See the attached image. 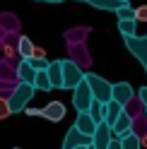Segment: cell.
<instances>
[{
    "mask_svg": "<svg viewBox=\"0 0 147 149\" xmlns=\"http://www.w3.org/2000/svg\"><path fill=\"white\" fill-rule=\"evenodd\" d=\"M32 58H46V51L36 46V48H34V55H32Z\"/></svg>",
    "mask_w": 147,
    "mask_h": 149,
    "instance_id": "d6a6232c",
    "label": "cell"
},
{
    "mask_svg": "<svg viewBox=\"0 0 147 149\" xmlns=\"http://www.w3.org/2000/svg\"><path fill=\"white\" fill-rule=\"evenodd\" d=\"M41 116L46 120H51V123H58V120L65 118V106H63L60 101H51L46 108H41Z\"/></svg>",
    "mask_w": 147,
    "mask_h": 149,
    "instance_id": "8fae6325",
    "label": "cell"
},
{
    "mask_svg": "<svg viewBox=\"0 0 147 149\" xmlns=\"http://www.w3.org/2000/svg\"><path fill=\"white\" fill-rule=\"evenodd\" d=\"M142 147H145V149H147V132H145V135H142Z\"/></svg>",
    "mask_w": 147,
    "mask_h": 149,
    "instance_id": "e575fe53",
    "label": "cell"
},
{
    "mask_svg": "<svg viewBox=\"0 0 147 149\" xmlns=\"http://www.w3.org/2000/svg\"><path fill=\"white\" fill-rule=\"evenodd\" d=\"M128 132H133V116H128L125 113V108H123V113L118 116V120L113 123V137H125Z\"/></svg>",
    "mask_w": 147,
    "mask_h": 149,
    "instance_id": "30bf717a",
    "label": "cell"
},
{
    "mask_svg": "<svg viewBox=\"0 0 147 149\" xmlns=\"http://www.w3.org/2000/svg\"><path fill=\"white\" fill-rule=\"evenodd\" d=\"M77 144H92V137L85 135V132H80V130L72 125L68 132H65V139H63V147L60 149H75Z\"/></svg>",
    "mask_w": 147,
    "mask_h": 149,
    "instance_id": "8992f818",
    "label": "cell"
},
{
    "mask_svg": "<svg viewBox=\"0 0 147 149\" xmlns=\"http://www.w3.org/2000/svg\"><path fill=\"white\" fill-rule=\"evenodd\" d=\"M29 60L36 70H48V65H51V60H46V58H29Z\"/></svg>",
    "mask_w": 147,
    "mask_h": 149,
    "instance_id": "f1b7e54d",
    "label": "cell"
},
{
    "mask_svg": "<svg viewBox=\"0 0 147 149\" xmlns=\"http://www.w3.org/2000/svg\"><path fill=\"white\" fill-rule=\"evenodd\" d=\"M17 72H20V82H29V84H34V79H36V70L34 65H32V60L29 58H22L20 60V65H17Z\"/></svg>",
    "mask_w": 147,
    "mask_h": 149,
    "instance_id": "7c38bea8",
    "label": "cell"
},
{
    "mask_svg": "<svg viewBox=\"0 0 147 149\" xmlns=\"http://www.w3.org/2000/svg\"><path fill=\"white\" fill-rule=\"evenodd\" d=\"M15 89H17L15 82H5V79H0V96H10Z\"/></svg>",
    "mask_w": 147,
    "mask_h": 149,
    "instance_id": "83f0119b",
    "label": "cell"
},
{
    "mask_svg": "<svg viewBox=\"0 0 147 149\" xmlns=\"http://www.w3.org/2000/svg\"><path fill=\"white\" fill-rule=\"evenodd\" d=\"M137 96L142 99V104H145V108H147V87H140V89H137Z\"/></svg>",
    "mask_w": 147,
    "mask_h": 149,
    "instance_id": "4dcf8cb0",
    "label": "cell"
},
{
    "mask_svg": "<svg viewBox=\"0 0 147 149\" xmlns=\"http://www.w3.org/2000/svg\"><path fill=\"white\" fill-rule=\"evenodd\" d=\"M87 147H89V144H77L75 149H87Z\"/></svg>",
    "mask_w": 147,
    "mask_h": 149,
    "instance_id": "8d00e7d4",
    "label": "cell"
},
{
    "mask_svg": "<svg viewBox=\"0 0 147 149\" xmlns=\"http://www.w3.org/2000/svg\"><path fill=\"white\" fill-rule=\"evenodd\" d=\"M17 46H20V31L5 34V39H3V58H20Z\"/></svg>",
    "mask_w": 147,
    "mask_h": 149,
    "instance_id": "9c48e42d",
    "label": "cell"
},
{
    "mask_svg": "<svg viewBox=\"0 0 147 149\" xmlns=\"http://www.w3.org/2000/svg\"><path fill=\"white\" fill-rule=\"evenodd\" d=\"M108 149H123V142H121L118 137H113V139H111V144H108Z\"/></svg>",
    "mask_w": 147,
    "mask_h": 149,
    "instance_id": "1f68e13d",
    "label": "cell"
},
{
    "mask_svg": "<svg viewBox=\"0 0 147 149\" xmlns=\"http://www.w3.org/2000/svg\"><path fill=\"white\" fill-rule=\"evenodd\" d=\"M133 96H135V89L128 84V82H118V84H113V99L118 101V104L125 106Z\"/></svg>",
    "mask_w": 147,
    "mask_h": 149,
    "instance_id": "4fadbf2b",
    "label": "cell"
},
{
    "mask_svg": "<svg viewBox=\"0 0 147 149\" xmlns=\"http://www.w3.org/2000/svg\"><path fill=\"white\" fill-rule=\"evenodd\" d=\"M89 113H92V118L97 120V125H99V123H104V120H106V104H104V101H97V99H94V104H92Z\"/></svg>",
    "mask_w": 147,
    "mask_h": 149,
    "instance_id": "7402d4cb",
    "label": "cell"
},
{
    "mask_svg": "<svg viewBox=\"0 0 147 149\" xmlns=\"http://www.w3.org/2000/svg\"><path fill=\"white\" fill-rule=\"evenodd\" d=\"M24 113L27 116H41V111L39 108H24Z\"/></svg>",
    "mask_w": 147,
    "mask_h": 149,
    "instance_id": "836d02e7",
    "label": "cell"
},
{
    "mask_svg": "<svg viewBox=\"0 0 147 149\" xmlns=\"http://www.w3.org/2000/svg\"><path fill=\"white\" fill-rule=\"evenodd\" d=\"M121 3H130V0H121Z\"/></svg>",
    "mask_w": 147,
    "mask_h": 149,
    "instance_id": "60d3db41",
    "label": "cell"
},
{
    "mask_svg": "<svg viewBox=\"0 0 147 149\" xmlns=\"http://www.w3.org/2000/svg\"><path fill=\"white\" fill-rule=\"evenodd\" d=\"M121 113H123V104H118L116 99H111V101L106 104V123L113 127V123L118 120V116H121Z\"/></svg>",
    "mask_w": 147,
    "mask_h": 149,
    "instance_id": "ac0fdd59",
    "label": "cell"
},
{
    "mask_svg": "<svg viewBox=\"0 0 147 149\" xmlns=\"http://www.w3.org/2000/svg\"><path fill=\"white\" fill-rule=\"evenodd\" d=\"M87 36H89V26H75V29L65 31V41L68 43H85Z\"/></svg>",
    "mask_w": 147,
    "mask_h": 149,
    "instance_id": "2e32d148",
    "label": "cell"
},
{
    "mask_svg": "<svg viewBox=\"0 0 147 149\" xmlns=\"http://www.w3.org/2000/svg\"><path fill=\"white\" fill-rule=\"evenodd\" d=\"M0 26L10 34V31H20V17L12 15V12H0Z\"/></svg>",
    "mask_w": 147,
    "mask_h": 149,
    "instance_id": "9a60e30c",
    "label": "cell"
},
{
    "mask_svg": "<svg viewBox=\"0 0 147 149\" xmlns=\"http://www.w3.org/2000/svg\"><path fill=\"white\" fill-rule=\"evenodd\" d=\"M85 79L89 82V87H92V91H94V99H97V101H104V104H108V101L113 99V84H111L108 79L99 77L97 72H87Z\"/></svg>",
    "mask_w": 147,
    "mask_h": 149,
    "instance_id": "7a4b0ae2",
    "label": "cell"
},
{
    "mask_svg": "<svg viewBox=\"0 0 147 149\" xmlns=\"http://www.w3.org/2000/svg\"><path fill=\"white\" fill-rule=\"evenodd\" d=\"M85 68H80L75 60H63V89H75L85 79Z\"/></svg>",
    "mask_w": 147,
    "mask_h": 149,
    "instance_id": "277c9868",
    "label": "cell"
},
{
    "mask_svg": "<svg viewBox=\"0 0 147 149\" xmlns=\"http://www.w3.org/2000/svg\"><path fill=\"white\" fill-rule=\"evenodd\" d=\"M121 142H123V149H145L142 147V137L137 132H128L125 137H121Z\"/></svg>",
    "mask_w": 147,
    "mask_h": 149,
    "instance_id": "44dd1931",
    "label": "cell"
},
{
    "mask_svg": "<svg viewBox=\"0 0 147 149\" xmlns=\"http://www.w3.org/2000/svg\"><path fill=\"white\" fill-rule=\"evenodd\" d=\"M43 3H63V0H43Z\"/></svg>",
    "mask_w": 147,
    "mask_h": 149,
    "instance_id": "74e56055",
    "label": "cell"
},
{
    "mask_svg": "<svg viewBox=\"0 0 147 149\" xmlns=\"http://www.w3.org/2000/svg\"><path fill=\"white\" fill-rule=\"evenodd\" d=\"M77 3H89V0H77Z\"/></svg>",
    "mask_w": 147,
    "mask_h": 149,
    "instance_id": "ab89813d",
    "label": "cell"
},
{
    "mask_svg": "<svg viewBox=\"0 0 147 149\" xmlns=\"http://www.w3.org/2000/svg\"><path fill=\"white\" fill-rule=\"evenodd\" d=\"M118 31L123 36H135L137 34V19H118Z\"/></svg>",
    "mask_w": 147,
    "mask_h": 149,
    "instance_id": "cb8c5ba5",
    "label": "cell"
},
{
    "mask_svg": "<svg viewBox=\"0 0 147 149\" xmlns=\"http://www.w3.org/2000/svg\"><path fill=\"white\" fill-rule=\"evenodd\" d=\"M116 15H118V19H135V10H133L128 3L118 7V12H116Z\"/></svg>",
    "mask_w": 147,
    "mask_h": 149,
    "instance_id": "484cf974",
    "label": "cell"
},
{
    "mask_svg": "<svg viewBox=\"0 0 147 149\" xmlns=\"http://www.w3.org/2000/svg\"><path fill=\"white\" fill-rule=\"evenodd\" d=\"M48 77L53 82V89H63V60H51Z\"/></svg>",
    "mask_w": 147,
    "mask_h": 149,
    "instance_id": "5bb4252c",
    "label": "cell"
},
{
    "mask_svg": "<svg viewBox=\"0 0 147 149\" xmlns=\"http://www.w3.org/2000/svg\"><path fill=\"white\" fill-rule=\"evenodd\" d=\"M133 132H137V135H145L147 132V113H142V116H137L135 120H133Z\"/></svg>",
    "mask_w": 147,
    "mask_h": 149,
    "instance_id": "d4e9b609",
    "label": "cell"
},
{
    "mask_svg": "<svg viewBox=\"0 0 147 149\" xmlns=\"http://www.w3.org/2000/svg\"><path fill=\"white\" fill-rule=\"evenodd\" d=\"M123 41H125V48L137 58V63L142 65V70L147 74V36H137V34L135 36H123Z\"/></svg>",
    "mask_w": 147,
    "mask_h": 149,
    "instance_id": "5b68a950",
    "label": "cell"
},
{
    "mask_svg": "<svg viewBox=\"0 0 147 149\" xmlns=\"http://www.w3.org/2000/svg\"><path fill=\"white\" fill-rule=\"evenodd\" d=\"M92 7H97V10H106V12H118V7L125 5L121 0H89Z\"/></svg>",
    "mask_w": 147,
    "mask_h": 149,
    "instance_id": "d6986e66",
    "label": "cell"
},
{
    "mask_svg": "<svg viewBox=\"0 0 147 149\" xmlns=\"http://www.w3.org/2000/svg\"><path fill=\"white\" fill-rule=\"evenodd\" d=\"M34 48H36V46L32 43V39H27V36H20V46H17V53H20V58H32V55H34Z\"/></svg>",
    "mask_w": 147,
    "mask_h": 149,
    "instance_id": "603a6c76",
    "label": "cell"
},
{
    "mask_svg": "<svg viewBox=\"0 0 147 149\" xmlns=\"http://www.w3.org/2000/svg\"><path fill=\"white\" fill-rule=\"evenodd\" d=\"M5 34H7V31L3 29V26H0V39H5Z\"/></svg>",
    "mask_w": 147,
    "mask_h": 149,
    "instance_id": "d590c367",
    "label": "cell"
},
{
    "mask_svg": "<svg viewBox=\"0 0 147 149\" xmlns=\"http://www.w3.org/2000/svg\"><path fill=\"white\" fill-rule=\"evenodd\" d=\"M34 94H36V87H34V84H29V82H20V84H17V89L12 91L10 96H7L12 113H20V111H24L27 106H29V101L34 99Z\"/></svg>",
    "mask_w": 147,
    "mask_h": 149,
    "instance_id": "6da1fadb",
    "label": "cell"
},
{
    "mask_svg": "<svg viewBox=\"0 0 147 149\" xmlns=\"http://www.w3.org/2000/svg\"><path fill=\"white\" fill-rule=\"evenodd\" d=\"M10 113H12V108H10V101H7V96H0V120H5Z\"/></svg>",
    "mask_w": 147,
    "mask_h": 149,
    "instance_id": "4316f807",
    "label": "cell"
},
{
    "mask_svg": "<svg viewBox=\"0 0 147 149\" xmlns=\"http://www.w3.org/2000/svg\"><path fill=\"white\" fill-rule=\"evenodd\" d=\"M34 87L39 89V91H51V89H53V82H51V77H48V70H39V72H36Z\"/></svg>",
    "mask_w": 147,
    "mask_h": 149,
    "instance_id": "ffe728a7",
    "label": "cell"
},
{
    "mask_svg": "<svg viewBox=\"0 0 147 149\" xmlns=\"http://www.w3.org/2000/svg\"><path fill=\"white\" fill-rule=\"evenodd\" d=\"M75 127L80 130V132H85V135H94L97 132V120L92 118V113L89 111H80L77 113V120H75Z\"/></svg>",
    "mask_w": 147,
    "mask_h": 149,
    "instance_id": "ba28073f",
    "label": "cell"
},
{
    "mask_svg": "<svg viewBox=\"0 0 147 149\" xmlns=\"http://www.w3.org/2000/svg\"><path fill=\"white\" fill-rule=\"evenodd\" d=\"M0 53H3V39H0Z\"/></svg>",
    "mask_w": 147,
    "mask_h": 149,
    "instance_id": "f35d334b",
    "label": "cell"
},
{
    "mask_svg": "<svg viewBox=\"0 0 147 149\" xmlns=\"http://www.w3.org/2000/svg\"><path fill=\"white\" fill-rule=\"evenodd\" d=\"M135 19H137V22H147V5L135 7Z\"/></svg>",
    "mask_w": 147,
    "mask_h": 149,
    "instance_id": "f546056e",
    "label": "cell"
},
{
    "mask_svg": "<svg viewBox=\"0 0 147 149\" xmlns=\"http://www.w3.org/2000/svg\"><path fill=\"white\" fill-rule=\"evenodd\" d=\"M92 104H94V91H92L87 79H82L80 84L72 89V106H75V111L80 113V111H89Z\"/></svg>",
    "mask_w": 147,
    "mask_h": 149,
    "instance_id": "3957f363",
    "label": "cell"
},
{
    "mask_svg": "<svg viewBox=\"0 0 147 149\" xmlns=\"http://www.w3.org/2000/svg\"><path fill=\"white\" fill-rule=\"evenodd\" d=\"M68 53H70V58L75 60L80 68H89V63H92V58H89V53H87V48H85V43H68Z\"/></svg>",
    "mask_w": 147,
    "mask_h": 149,
    "instance_id": "52a82bcc",
    "label": "cell"
},
{
    "mask_svg": "<svg viewBox=\"0 0 147 149\" xmlns=\"http://www.w3.org/2000/svg\"><path fill=\"white\" fill-rule=\"evenodd\" d=\"M123 108H125V113H128V116H133V120H135L137 116L147 113V108H145V104H142V99H140V96H133Z\"/></svg>",
    "mask_w": 147,
    "mask_h": 149,
    "instance_id": "e0dca14e",
    "label": "cell"
}]
</instances>
